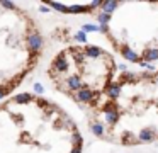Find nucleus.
<instances>
[{"label": "nucleus", "mask_w": 158, "mask_h": 153, "mask_svg": "<svg viewBox=\"0 0 158 153\" xmlns=\"http://www.w3.org/2000/svg\"><path fill=\"white\" fill-rule=\"evenodd\" d=\"M43 39L36 20L10 2H0V99L10 95L39 63Z\"/></svg>", "instance_id": "4"}, {"label": "nucleus", "mask_w": 158, "mask_h": 153, "mask_svg": "<svg viewBox=\"0 0 158 153\" xmlns=\"http://www.w3.org/2000/svg\"><path fill=\"white\" fill-rule=\"evenodd\" d=\"M102 7V31L121 56L146 66L158 60V2H109Z\"/></svg>", "instance_id": "3"}, {"label": "nucleus", "mask_w": 158, "mask_h": 153, "mask_svg": "<svg viewBox=\"0 0 158 153\" xmlns=\"http://www.w3.org/2000/svg\"><path fill=\"white\" fill-rule=\"evenodd\" d=\"M48 77L60 94L94 109L116 80V61L99 46H68L51 60Z\"/></svg>", "instance_id": "2"}, {"label": "nucleus", "mask_w": 158, "mask_h": 153, "mask_svg": "<svg viewBox=\"0 0 158 153\" xmlns=\"http://www.w3.org/2000/svg\"><path fill=\"white\" fill-rule=\"evenodd\" d=\"M83 138L72 116L38 94L0 102V153H82Z\"/></svg>", "instance_id": "1"}]
</instances>
